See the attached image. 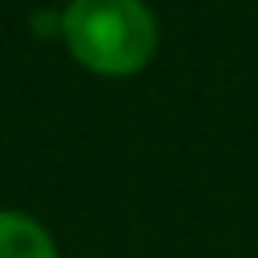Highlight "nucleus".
<instances>
[{"label": "nucleus", "instance_id": "1", "mask_svg": "<svg viewBox=\"0 0 258 258\" xmlns=\"http://www.w3.org/2000/svg\"><path fill=\"white\" fill-rule=\"evenodd\" d=\"M69 52L105 77H129L149 64L157 24L141 0H73L60 16Z\"/></svg>", "mask_w": 258, "mask_h": 258}, {"label": "nucleus", "instance_id": "2", "mask_svg": "<svg viewBox=\"0 0 258 258\" xmlns=\"http://www.w3.org/2000/svg\"><path fill=\"white\" fill-rule=\"evenodd\" d=\"M0 258H56L52 238L28 214H0Z\"/></svg>", "mask_w": 258, "mask_h": 258}, {"label": "nucleus", "instance_id": "3", "mask_svg": "<svg viewBox=\"0 0 258 258\" xmlns=\"http://www.w3.org/2000/svg\"><path fill=\"white\" fill-rule=\"evenodd\" d=\"M32 24H36V28H40V32H36V36H52V24H56V16H44V12H40V16H36V20H32Z\"/></svg>", "mask_w": 258, "mask_h": 258}]
</instances>
